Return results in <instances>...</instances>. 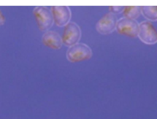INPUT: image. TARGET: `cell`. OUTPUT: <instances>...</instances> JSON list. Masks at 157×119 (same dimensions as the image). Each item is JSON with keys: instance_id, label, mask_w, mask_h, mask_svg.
I'll return each instance as SVG.
<instances>
[{"instance_id": "cell-4", "label": "cell", "mask_w": 157, "mask_h": 119, "mask_svg": "<svg viewBox=\"0 0 157 119\" xmlns=\"http://www.w3.org/2000/svg\"><path fill=\"white\" fill-rule=\"evenodd\" d=\"M137 36L144 43L147 44L157 42V31L149 21H144L139 25Z\"/></svg>"}, {"instance_id": "cell-1", "label": "cell", "mask_w": 157, "mask_h": 119, "mask_svg": "<svg viewBox=\"0 0 157 119\" xmlns=\"http://www.w3.org/2000/svg\"><path fill=\"white\" fill-rule=\"evenodd\" d=\"M91 56V49L87 45L83 43H77L69 47L66 52L67 60L72 63L88 60Z\"/></svg>"}, {"instance_id": "cell-10", "label": "cell", "mask_w": 157, "mask_h": 119, "mask_svg": "<svg viewBox=\"0 0 157 119\" xmlns=\"http://www.w3.org/2000/svg\"><path fill=\"white\" fill-rule=\"evenodd\" d=\"M123 15L125 18L131 20H136L141 13L140 6H124L123 11Z\"/></svg>"}, {"instance_id": "cell-8", "label": "cell", "mask_w": 157, "mask_h": 119, "mask_svg": "<svg viewBox=\"0 0 157 119\" xmlns=\"http://www.w3.org/2000/svg\"><path fill=\"white\" fill-rule=\"evenodd\" d=\"M42 42L44 45L55 50L61 48L63 44L61 36L57 32L50 30L43 34Z\"/></svg>"}, {"instance_id": "cell-7", "label": "cell", "mask_w": 157, "mask_h": 119, "mask_svg": "<svg viewBox=\"0 0 157 119\" xmlns=\"http://www.w3.org/2000/svg\"><path fill=\"white\" fill-rule=\"evenodd\" d=\"M117 23V20L115 14L109 12L96 23V29L100 34H108L115 29Z\"/></svg>"}, {"instance_id": "cell-6", "label": "cell", "mask_w": 157, "mask_h": 119, "mask_svg": "<svg viewBox=\"0 0 157 119\" xmlns=\"http://www.w3.org/2000/svg\"><path fill=\"white\" fill-rule=\"evenodd\" d=\"M53 22L58 26H64L70 21L71 12L68 6H53L51 7Z\"/></svg>"}, {"instance_id": "cell-3", "label": "cell", "mask_w": 157, "mask_h": 119, "mask_svg": "<svg viewBox=\"0 0 157 119\" xmlns=\"http://www.w3.org/2000/svg\"><path fill=\"white\" fill-rule=\"evenodd\" d=\"M61 36L63 44L71 47L77 44L81 37V29L75 22H69L64 26Z\"/></svg>"}, {"instance_id": "cell-11", "label": "cell", "mask_w": 157, "mask_h": 119, "mask_svg": "<svg viewBox=\"0 0 157 119\" xmlns=\"http://www.w3.org/2000/svg\"><path fill=\"white\" fill-rule=\"evenodd\" d=\"M109 10L110 13H112L113 14L115 13H119L120 12H123L124 6H109Z\"/></svg>"}, {"instance_id": "cell-5", "label": "cell", "mask_w": 157, "mask_h": 119, "mask_svg": "<svg viewBox=\"0 0 157 119\" xmlns=\"http://www.w3.org/2000/svg\"><path fill=\"white\" fill-rule=\"evenodd\" d=\"M115 29L119 34L136 37L138 35L139 24L135 20L124 17L117 21Z\"/></svg>"}, {"instance_id": "cell-12", "label": "cell", "mask_w": 157, "mask_h": 119, "mask_svg": "<svg viewBox=\"0 0 157 119\" xmlns=\"http://www.w3.org/2000/svg\"><path fill=\"white\" fill-rule=\"evenodd\" d=\"M5 21H6V18L3 15L2 12H1V10H0V26L4 25Z\"/></svg>"}, {"instance_id": "cell-2", "label": "cell", "mask_w": 157, "mask_h": 119, "mask_svg": "<svg viewBox=\"0 0 157 119\" xmlns=\"http://www.w3.org/2000/svg\"><path fill=\"white\" fill-rule=\"evenodd\" d=\"M33 15L40 31H48L54 23L51 10L45 6L36 7L33 9Z\"/></svg>"}, {"instance_id": "cell-9", "label": "cell", "mask_w": 157, "mask_h": 119, "mask_svg": "<svg viewBox=\"0 0 157 119\" xmlns=\"http://www.w3.org/2000/svg\"><path fill=\"white\" fill-rule=\"evenodd\" d=\"M141 13L148 20L151 21L157 20V6H140Z\"/></svg>"}]
</instances>
